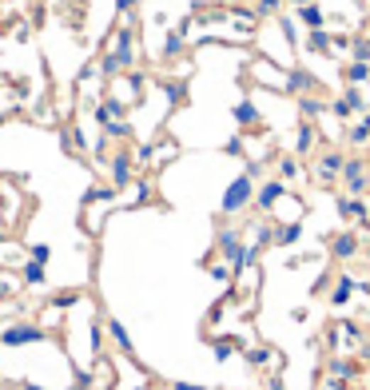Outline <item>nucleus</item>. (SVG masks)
<instances>
[{"label": "nucleus", "instance_id": "f257e3e1", "mask_svg": "<svg viewBox=\"0 0 370 390\" xmlns=\"http://www.w3.org/2000/svg\"><path fill=\"white\" fill-rule=\"evenodd\" d=\"M255 188H259V183L251 180L247 171H243V175H235V180H231L227 188H223L219 215H243V211H247L251 203H255Z\"/></svg>", "mask_w": 370, "mask_h": 390}, {"label": "nucleus", "instance_id": "1a4fd4ad", "mask_svg": "<svg viewBox=\"0 0 370 390\" xmlns=\"http://www.w3.org/2000/svg\"><path fill=\"white\" fill-rule=\"evenodd\" d=\"M243 247H247V243H243V231L239 227H219V231H215V251L223 255V263H235L243 255Z\"/></svg>", "mask_w": 370, "mask_h": 390}, {"label": "nucleus", "instance_id": "473e14b6", "mask_svg": "<svg viewBox=\"0 0 370 390\" xmlns=\"http://www.w3.org/2000/svg\"><path fill=\"white\" fill-rule=\"evenodd\" d=\"M350 60H366L370 64V32L354 36V44H350Z\"/></svg>", "mask_w": 370, "mask_h": 390}, {"label": "nucleus", "instance_id": "c03bdc74", "mask_svg": "<svg viewBox=\"0 0 370 390\" xmlns=\"http://www.w3.org/2000/svg\"><path fill=\"white\" fill-rule=\"evenodd\" d=\"M319 390H350L347 379H334V374H327V379L319 382Z\"/></svg>", "mask_w": 370, "mask_h": 390}, {"label": "nucleus", "instance_id": "49530a36", "mask_svg": "<svg viewBox=\"0 0 370 390\" xmlns=\"http://www.w3.org/2000/svg\"><path fill=\"white\" fill-rule=\"evenodd\" d=\"M168 390H211V386H200V382H168Z\"/></svg>", "mask_w": 370, "mask_h": 390}, {"label": "nucleus", "instance_id": "423d86ee", "mask_svg": "<svg viewBox=\"0 0 370 390\" xmlns=\"http://www.w3.org/2000/svg\"><path fill=\"white\" fill-rule=\"evenodd\" d=\"M342 188L347 195H366L370 191V163L362 156H350L347 168H342Z\"/></svg>", "mask_w": 370, "mask_h": 390}, {"label": "nucleus", "instance_id": "7c9ffc66", "mask_svg": "<svg viewBox=\"0 0 370 390\" xmlns=\"http://www.w3.org/2000/svg\"><path fill=\"white\" fill-rule=\"evenodd\" d=\"M64 151H72V156H84V151H88V140H84L80 128H68V131H64Z\"/></svg>", "mask_w": 370, "mask_h": 390}, {"label": "nucleus", "instance_id": "6e6d98bb", "mask_svg": "<svg viewBox=\"0 0 370 390\" xmlns=\"http://www.w3.org/2000/svg\"><path fill=\"white\" fill-rule=\"evenodd\" d=\"M350 390H354V386H350Z\"/></svg>", "mask_w": 370, "mask_h": 390}, {"label": "nucleus", "instance_id": "5701e85b", "mask_svg": "<svg viewBox=\"0 0 370 390\" xmlns=\"http://www.w3.org/2000/svg\"><path fill=\"white\" fill-rule=\"evenodd\" d=\"M299 239H303V223L299 220H290V223H283V227H275V247H295Z\"/></svg>", "mask_w": 370, "mask_h": 390}, {"label": "nucleus", "instance_id": "9b49d317", "mask_svg": "<svg viewBox=\"0 0 370 390\" xmlns=\"http://www.w3.org/2000/svg\"><path fill=\"white\" fill-rule=\"evenodd\" d=\"M354 291H359V279H354V275H339V279L330 283V295H327V303H330L334 310H342L350 299H354Z\"/></svg>", "mask_w": 370, "mask_h": 390}, {"label": "nucleus", "instance_id": "4468645a", "mask_svg": "<svg viewBox=\"0 0 370 390\" xmlns=\"http://www.w3.org/2000/svg\"><path fill=\"white\" fill-rule=\"evenodd\" d=\"M287 92H290V96H310V92H319V80H315V72L290 68V72H287Z\"/></svg>", "mask_w": 370, "mask_h": 390}, {"label": "nucleus", "instance_id": "6ab92c4d", "mask_svg": "<svg viewBox=\"0 0 370 390\" xmlns=\"http://www.w3.org/2000/svg\"><path fill=\"white\" fill-rule=\"evenodd\" d=\"M243 359H247V367H255V370H267L271 362L283 370V354L275 347H251V350H243Z\"/></svg>", "mask_w": 370, "mask_h": 390}, {"label": "nucleus", "instance_id": "0eeeda50", "mask_svg": "<svg viewBox=\"0 0 370 390\" xmlns=\"http://www.w3.org/2000/svg\"><path fill=\"white\" fill-rule=\"evenodd\" d=\"M342 168H347V156H342L339 148H327L319 156V168H315V180L322 183V188H334V183L342 180Z\"/></svg>", "mask_w": 370, "mask_h": 390}, {"label": "nucleus", "instance_id": "b1692460", "mask_svg": "<svg viewBox=\"0 0 370 390\" xmlns=\"http://www.w3.org/2000/svg\"><path fill=\"white\" fill-rule=\"evenodd\" d=\"M235 350H243V339H211V354H215V362H231L235 359Z\"/></svg>", "mask_w": 370, "mask_h": 390}, {"label": "nucleus", "instance_id": "72a5a7b5", "mask_svg": "<svg viewBox=\"0 0 370 390\" xmlns=\"http://www.w3.org/2000/svg\"><path fill=\"white\" fill-rule=\"evenodd\" d=\"M347 143H354V148L370 143V124H366V120H359V124H354V128L347 131Z\"/></svg>", "mask_w": 370, "mask_h": 390}, {"label": "nucleus", "instance_id": "ddd939ff", "mask_svg": "<svg viewBox=\"0 0 370 390\" xmlns=\"http://www.w3.org/2000/svg\"><path fill=\"white\" fill-rule=\"evenodd\" d=\"M231 116H235V124H239L243 131L263 128V112H259V104H255V100H247V96H243V100L235 104V112H231Z\"/></svg>", "mask_w": 370, "mask_h": 390}, {"label": "nucleus", "instance_id": "9d476101", "mask_svg": "<svg viewBox=\"0 0 370 390\" xmlns=\"http://www.w3.org/2000/svg\"><path fill=\"white\" fill-rule=\"evenodd\" d=\"M359 251H362L359 231H339V235H330V255H334L339 263H350Z\"/></svg>", "mask_w": 370, "mask_h": 390}, {"label": "nucleus", "instance_id": "393cba45", "mask_svg": "<svg viewBox=\"0 0 370 390\" xmlns=\"http://www.w3.org/2000/svg\"><path fill=\"white\" fill-rule=\"evenodd\" d=\"M275 175H279L283 183H295L303 175V163H299V156H283L279 163H275Z\"/></svg>", "mask_w": 370, "mask_h": 390}, {"label": "nucleus", "instance_id": "a19ab883", "mask_svg": "<svg viewBox=\"0 0 370 390\" xmlns=\"http://www.w3.org/2000/svg\"><path fill=\"white\" fill-rule=\"evenodd\" d=\"M255 4H259V16H283L287 0H255Z\"/></svg>", "mask_w": 370, "mask_h": 390}, {"label": "nucleus", "instance_id": "a18cd8bd", "mask_svg": "<svg viewBox=\"0 0 370 390\" xmlns=\"http://www.w3.org/2000/svg\"><path fill=\"white\" fill-rule=\"evenodd\" d=\"M223 151H227V156H243V151H247V143H243L239 136H235V140H227V143H223Z\"/></svg>", "mask_w": 370, "mask_h": 390}, {"label": "nucleus", "instance_id": "7ed1b4c3", "mask_svg": "<svg viewBox=\"0 0 370 390\" xmlns=\"http://www.w3.org/2000/svg\"><path fill=\"white\" fill-rule=\"evenodd\" d=\"M136 180H140V163H136V156H131L128 148H120L108 160V183L116 191H124V188H131Z\"/></svg>", "mask_w": 370, "mask_h": 390}, {"label": "nucleus", "instance_id": "c756f323", "mask_svg": "<svg viewBox=\"0 0 370 390\" xmlns=\"http://www.w3.org/2000/svg\"><path fill=\"white\" fill-rule=\"evenodd\" d=\"M163 96H168L171 108H183V104H187V84L183 80H163Z\"/></svg>", "mask_w": 370, "mask_h": 390}, {"label": "nucleus", "instance_id": "f3484780", "mask_svg": "<svg viewBox=\"0 0 370 390\" xmlns=\"http://www.w3.org/2000/svg\"><path fill=\"white\" fill-rule=\"evenodd\" d=\"M295 16H299V24H303L307 32H315V28H327V24H330L327 9H322L319 0H315V4H303V9H295Z\"/></svg>", "mask_w": 370, "mask_h": 390}, {"label": "nucleus", "instance_id": "aec40b11", "mask_svg": "<svg viewBox=\"0 0 370 390\" xmlns=\"http://www.w3.org/2000/svg\"><path fill=\"white\" fill-rule=\"evenodd\" d=\"M327 374H334V379H347V382H354L362 374V367L354 359H342V354H330L327 359Z\"/></svg>", "mask_w": 370, "mask_h": 390}, {"label": "nucleus", "instance_id": "09e8293b", "mask_svg": "<svg viewBox=\"0 0 370 390\" xmlns=\"http://www.w3.org/2000/svg\"><path fill=\"white\" fill-rule=\"evenodd\" d=\"M287 4H295V9H303V4H315V0H287Z\"/></svg>", "mask_w": 370, "mask_h": 390}, {"label": "nucleus", "instance_id": "20e7f679", "mask_svg": "<svg viewBox=\"0 0 370 390\" xmlns=\"http://www.w3.org/2000/svg\"><path fill=\"white\" fill-rule=\"evenodd\" d=\"M104 52H111V56L124 64V72L136 68V28H131V21L120 24V28L111 32V36H108V48H104Z\"/></svg>", "mask_w": 370, "mask_h": 390}, {"label": "nucleus", "instance_id": "37998d69", "mask_svg": "<svg viewBox=\"0 0 370 390\" xmlns=\"http://www.w3.org/2000/svg\"><path fill=\"white\" fill-rule=\"evenodd\" d=\"M136 9H140V0H116V16H124V21H131Z\"/></svg>", "mask_w": 370, "mask_h": 390}, {"label": "nucleus", "instance_id": "8fccbe9b", "mask_svg": "<svg viewBox=\"0 0 370 390\" xmlns=\"http://www.w3.org/2000/svg\"><path fill=\"white\" fill-rule=\"evenodd\" d=\"M4 243H9V231H4V227H0V247H4Z\"/></svg>", "mask_w": 370, "mask_h": 390}, {"label": "nucleus", "instance_id": "ea45409f", "mask_svg": "<svg viewBox=\"0 0 370 390\" xmlns=\"http://www.w3.org/2000/svg\"><path fill=\"white\" fill-rule=\"evenodd\" d=\"M271 243H275V227H271V223H259V227H255V247H271Z\"/></svg>", "mask_w": 370, "mask_h": 390}, {"label": "nucleus", "instance_id": "f704fd0d", "mask_svg": "<svg viewBox=\"0 0 370 390\" xmlns=\"http://www.w3.org/2000/svg\"><path fill=\"white\" fill-rule=\"evenodd\" d=\"M207 275L215 283H235V271H231V263H207Z\"/></svg>", "mask_w": 370, "mask_h": 390}, {"label": "nucleus", "instance_id": "412c9836", "mask_svg": "<svg viewBox=\"0 0 370 390\" xmlns=\"http://www.w3.org/2000/svg\"><path fill=\"white\" fill-rule=\"evenodd\" d=\"M330 112V100H322L319 92H310V96H299V116L303 120H319Z\"/></svg>", "mask_w": 370, "mask_h": 390}, {"label": "nucleus", "instance_id": "f03ea898", "mask_svg": "<svg viewBox=\"0 0 370 390\" xmlns=\"http://www.w3.org/2000/svg\"><path fill=\"white\" fill-rule=\"evenodd\" d=\"M32 342H48V330H44L40 323L16 319L0 330V347H32Z\"/></svg>", "mask_w": 370, "mask_h": 390}, {"label": "nucleus", "instance_id": "a878e982", "mask_svg": "<svg viewBox=\"0 0 370 390\" xmlns=\"http://www.w3.org/2000/svg\"><path fill=\"white\" fill-rule=\"evenodd\" d=\"M342 100H347L354 112H362V116L370 112V96L362 92V84H347V88H342Z\"/></svg>", "mask_w": 370, "mask_h": 390}, {"label": "nucleus", "instance_id": "603ef678", "mask_svg": "<svg viewBox=\"0 0 370 390\" xmlns=\"http://www.w3.org/2000/svg\"><path fill=\"white\" fill-rule=\"evenodd\" d=\"M28 386H32V390H48V386H40V382H28Z\"/></svg>", "mask_w": 370, "mask_h": 390}, {"label": "nucleus", "instance_id": "dca6fc26", "mask_svg": "<svg viewBox=\"0 0 370 390\" xmlns=\"http://www.w3.org/2000/svg\"><path fill=\"white\" fill-rule=\"evenodd\" d=\"M104 330H108V339L120 347V354H128V359H136V342H131V335H128V327H124L116 315L111 319H104Z\"/></svg>", "mask_w": 370, "mask_h": 390}, {"label": "nucleus", "instance_id": "4be33fe9", "mask_svg": "<svg viewBox=\"0 0 370 390\" xmlns=\"http://www.w3.org/2000/svg\"><path fill=\"white\" fill-rule=\"evenodd\" d=\"M44 267H48V263L28 259V263L21 267V283H24V287H44V283H48V271H44Z\"/></svg>", "mask_w": 370, "mask_h": 390}, {"label": "nucleus", "instance_id": "39448f33", "mask_svg": "<svg viewBox=\"0 0 370 390\" xmlns=\"http://www.w3.org/2000/svg\"><path fill=\"white\" fill-rule=\"evenodd\" d=\"M283 200H287V183H283L279 175H271V180H263L259 188H255V203H251V207L259 211V215H271Z\"/></svg>", "mask_w": 370, "mask_h": 390}, {"label": "nucleus", "instance_id": "de8ad7c7", "mask_svg": "<svg viewBox=\"0 0 370 390\" xmlns=\"http://www.w3.org/2000/svg\"><path fill=\"white\" fill-rule=\"evenodd\" d=\"M267 390H287V382H283V374H271V379H267Z\"/></svg>", "mask_w": 370, "mask_h": 390}, {"label": "nucleus", "instance_id": "cd10ccee", "mask_svg": "<svg viewBox=\"0 0 370 390\" xmlns=\"http://www.w3.org/2000/svg\"><path fill=\"white\" fill-rule=\"evenodd\" d=\"M342 80L347 84H370V64L366 60H350L347 68H342Z\"/></svg>", "mask_w": 370, "mask_h": 390}, {"label": "nucleus", "instance_id": "6e6552de", "mask_svg": "<svg viewBox=\"0 0 370 390\" xmlns=\"http://www.w3.org/2000/svg\"><path fill=\"white\" fill-rule=\"evenodd\" d=\"M334 211H339V220L359 223L362 231L370 227V203L362 200V195H339V200H334Z\"/></svg>", "mask_w": 370, "mask_h": 390}, {"label": "nucleus", "instance_id": "58836bf2", "mask_svg": "<svg viewBox=\"0 0 370 390\" xmlns=\"http://www.w3.org/2000/svg\"><path fill=\"white\" fill-rule=\"evenodd\" d=\"M330 116H339V124H347L350 116H354V108H350L342 96H334V100H330Z\"/></svg>", "mask_w": 370, "mask_h": 390}, {"label": "nucleus", "instance_id": "c85d7f7f", "mask_svg": "<svg viewBox=\"0 0 370 390\" xmlns=\"http://www.w3.org/2000/svg\"><path fill=\"white\" fill-rule=\"evenodd\" d=\"M275 24H279V32H283V40L290 44V48H299V16H275Z\"/></svg>", "mask_w": 370, "mask_h": 390}, {"label": "nucleus", "instance_id": "3c124183", "mask_svg": "<svg viewBox=\"0 0 370 390\" xmlns=\"http://www.w3.org/2000/svg\"><path fill=\"white\" fill-rule=\"evenodd\" d=\"M16 390H32V386H28V379H21V382H16Z\"/></svg>", "mask_w": 370, "mask_h": 390}, {"label": "nucleus", "instance_id": "f8f14e48", "mask_svg": "<svg viewBox=\"0 0 370 390\" xmlns=\"http://www.w3.org/2000/svg\"><path fill=\"white\" fill-rule=\"evenodd\" d=\"M303 48H307V56H330L334 52V32L327 28H315L303 36Z\"/></svg>", "mask_w": 370, "mask_h": 390}, {"label": "nucleus", "instance_id": "864d4df0", "mask_svg": "<svg viewBox=\"0 0 370 390\" xmlns=\"http://www.w3.org/2000/svg\"><path fill=\"white\" fill-rule=\"evenodd\" d=\"M0 16H4V0H0Z\"/></svg>", "mask_w": 370, "mask_h": 390}, {"label": "nucleus", "instance_id": "4c0bfd02", "mask_svg": "<svg viewBox=\"0 0 370 390\" xmlns=\"http://www.w3.org/2000/svg\"><path fill=\"white\" fill-rule=\"evenodd\" d=\"M131 156H136V163H140V168H151V163H156V143H140Z\"/></svg>", "mask_w": 370, "mask_h": 390}, {"label": "nucleus", "instance_id": "5fc2aeb1", "mask_svg": "<svg viewBox=\"0 0 370 390\" xmlns=\"http://www.w3.org/2000/svg\"><path fill=\"white\" fill-rule=\"evenodd\" d=\"M362 120H366V124H370V112H366V116H362Z\"/></svg>", "mask_w": 370, "mask_h": 390}, {"label": "nucleus", "instance_id": "c9c22d12", "mask_svg": "<svg viewBox=\"0 0 370 390\" xmlns=\"http://www.w3.org/2000/svg\"><path fill=\"white\" fill-rule=\"evenodd\" d=\"M104 136H108V140H131V124L128 120H111L108 128H104Z\"/></svg>", "mask_w": 370, "mask_h": 390}, {"label": "nucleus", "instance_id": "79ce46f5", "mask_svg": "<svg viewBox=\"0 0 370 390\" xmlns=\"http://www.w3.org/2000/svg\"><path fill=\"white\" fill-rule=\"evenodd\" d=\"M28 259L48 263V259H52V247H48V243H28Z\"/></svg>", "mask_w": 370, "mask_h": 390}, {"label": "nucleus", "instance_id": "a211bd4d", "mask_svg": "<svg viewBox=\"0 0 370 390\" xmlns=\"http://www.w3.org/2000/svg\"><path fill=\"white\" fill-rule=\"evenodd\" d=\"M124 116H128V104H124L120 96H108V100L96 104V124H100V128H108L111 120H124Z\"/></svg>", "mask_w": 370, "mask_h": 390}, {"label": "nucleus", "instance_id": "2f4dec72", "mask_svg": "<svg viewBox=\"0 0 370 390\" xmlns=\"http://www.w3.org/2000/svg\"><path fill=\"white\" fill-rule=\"evenodd\" d=\"M151 195H156V188H151L148 180H136V183H131V207H143Z\"/></svg>", "mask_w": 370, "mask_h": 390}, {"label": "nucleus", "instance_id": "bb28decb", "mask_svg": "<svg viewBox=\"0 0 370 390\" xmlns=\"http://www.w3.org/2000/svg\"><path fill=\"white\" fill-rule=\"evenodd\" d=\"M183 44H187V36H183L180 28H171L168 36H163V60H180V56H183Z\"/></svg>", "mask_w": 370, "mask_h": 390}, {"label": "nucleus", "instance_id": "e433bc0d", "mask_svg": "<svg viewBox=\"0 0 370 390\" xmlns=\"http://www.w3.org/2000/svg\"><path fill=\"white\" fill-rule=\"evenodd\" d=\"M175 156H180V143H175V140L156 143V163H168V160H175Z\"/></svg>", "mask_w": 370, "mask_h": 390}, {"label": "nucleus", "instance_id": "2eb2a0df", "mask_svg": "<svg viewBox=\"0 0 370 390\" xmlns=\"http://www.w3.org/2000/svg\"><path fill=\"white\" fill-rule=\"evenodd\" d=\"M315 148H319V128H315V120H303L299 131H295V148H290V151L303 160V156H310Z\"/></svg>", "mask_w": 370, "mask_h": 390}]
</instances>
